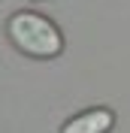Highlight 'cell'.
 Listing matches in <instances>:
<instances>
[{"label": "cell", "instance_id": "1", "mask_svg": "<svg viewBox=\"0 0 130 133\" xmlns=\"http://www.w3.org/2000/svg\"><path fill=\"white\" fill-rule=\"evenodd\" d=\"M9 39L30 58H55L64 49V36L40 12H15L6 24Z\"/></svg>", "mask_w": 130, "mask_h": 133}, {"label": "cell", "instance_id": "2", "mask_svg": "<svg viewBox=\"0 0 130 133\" xmlns=\"http://www.w3.org/2000/svg\"><path fill=\"white\" fill-rule=\"evenodd\" d=\"M112 112L109 109H91V112H82L73 121H67L61 133H106L112 127Z\"/></svg>", "mask_w": 130, "mask_h": 133}]
</instances>
